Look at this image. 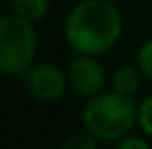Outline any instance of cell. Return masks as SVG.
Wrapping results in <instances>:
<instances>
[{
	"label": "cell",
	"instance_id": "obj_6",
	"mask_svg": "<svg viewBox=\"0 0 152 149\" xmlns=\"http://www.w3.org/2000/svg\"><path fill=\"white\" fill-rule=\"evenodd\" d=\"M142 86V72L138 70V66H129L124 63L119 68L113 70L111 74V90H115L117 94L124 96H134Z\"/></svg>",
	"mask_w": 152,
	"mask_h": 149
},
{
	"label": "cell",
	"instance_id": "obj_9",
	"mask_svg": "<svg viewBox=\"0 0 152 149\" xmlns=\"http://www.w3.org/2000/svg\"><path fill=\"white\" fill-rule=\"evenodd\" d=\"M136 63H138V70L142 72V76L152 82V39L140 45L138 55H136Z\"/></svg>",
	"mask_w": 152,
	"mask_h": 149
},
{
	"label": "cell",
	"instance_id": "obj_10",
	"mask_svg": "<svg viewBox=\"0 0 152 149\" xmlns=\"http://www.w3.org/2000/svg\"><path fill=\"white\" fill-rule=\"evenodd\" d=\"M138 127L146 137L152 139V94L138 104Z\"/></svg>",
	"mask_w": 152,
	"mask_h": 149
},
{
	"label": "cell",
	"instance_id": "obj_12",
	"mask_svg": "<svg viewBox=\"0 0 152 149\" xmlns=\"http://www.w3.org/2000/svg\"><path fill=\"white\" fill-rule=\"evenodd\" d=\"M107 2H115V4H117V2H119V0H107Z\"/></svg>",
	"mask_w": 152,
	"mask_h": 149
},
{
	"label": "cell",
	"instance_id": "obj_2",
	"mask_svg": "<svg viewBox=\"0 0 152 149\" xmlns=\"http://www.w3.org/2000/svg\"><path fill=\"white\" fill-rule=\"evenodd\" d=\"M80 119L84 131L91 133L97 141H119L127 137L138 125V104L132 96L117 94L109 90L88 98Z\"/></svg>",
	"mask_w": 152,
	"mask_h": 149
},
{
	"label": "cell",
	"instance_id": "obj_4",
	"mask_svg": "<svg viewBox=\"0 0 152 149\" xmlns=\"http://www.w3.org/2000/svg\"><path fill=\"white\" fill-rule=\"evenodd\" d=\"M25 86L27 92L43 104H51L64 98L68 92V76L66 70L53 66V63H33L25 74Z\"/></svg>",
	"mask_w": 152,
	"mask_h": 149
},
{
	"label": "cell",
	"instance_id": "obj_5",
	"mask_svg": "<svg viewBox=\"0 0 152 149\" xmlns=\"http://www.w3.org/2000/svg\"><path fill=\"white\" fill-rule=\"evenodd\" d=\"M66 76H68L70 90L76 92L78 96H86V98L101 94L105 88V82H107L105 68L93 55H78L76 53L68 61Z\"/></svg>",
	"mask_w": 152,
	"mask_h": 149
},
{
	"label": "cell",
	"instance_id": "obj_11",
	"mask_svg": "<svg viewBox=\"0 0 152 149\" xmlns=\"http://www.w3.org/2000/svg\"><path fill=\"white\" fill-rule=\"evenodd\" d=\"M115 149H152V147H150V141L146 137H138V135L129 133L127 137L117 141Z\"/></svg>",
	"mask_w": 152,
	"mask_h": 149
},
{
	"label": "cell",
	"instance_id": "obj_1",
	"mask_svg": "<svg viewBox=\"0 0 152 149\" xmlns=\"http://www.w3.org/2000/svg\"><path fill=\"white\" fill-rule=\"evenodd\" d=\"M124 33V17L115 2L80 0L68 10L64 37L78 55L99 57L111 51Z\"/></svg>",
	"mask_w": 152,
	"mask_h": 149
},
{
	"label": "cell",
	"instance_id": "obj_3",
	"mask_svg": "<svg viewBox=\"0 0 152 149\" xmlns=\"http://www.w3.org/2000/svg\"><path fill=\"white\" fill-rule=\"evenodd\" d=\"M37 31L15 12L0 17V74L23 76L35 63Z\"/></svg>",
	"mask_w": 152,
	"mask_h": 149
},
{
	"label": "cell",
	"instance_id": "obj_7",
	"mask_svg": "<svg viewBox=\"0 0 152 149\" xmlns=\"http://www.w3.org/2000/svg\"><path fill=\"white\" fill-rule=\"evenodd\" d=\"M15 14L29 23H39L50 10V0H8Z\"/></svg>",
	"mask_w": 152,
	"mask_h": 149
},
{
	"label": "cell",
	"instance_id": "obj_8",
	"mask_svg": "<svg viewBox=\"0 0 152 149\" xmlns=\"http://www.w3.org/2000/svg\"><path fill=\"white\" fill-rule=\"evenodd\" d=\"M60 149H99V141H97L91 133L82 131V133L70 135V137L62 143Z\"/></svg>",
	"mask_w": 152,
	"mask_h": 149
}]
</instances>
